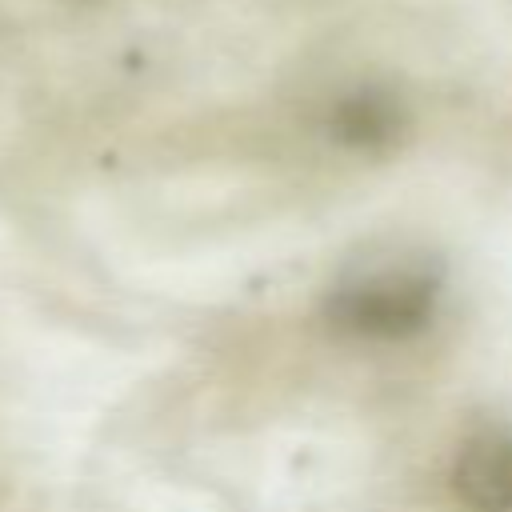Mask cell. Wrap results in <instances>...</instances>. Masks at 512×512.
Instances as JSON below:
<instances>
[{
	"label": "cell",
	"instance_id": "6da1fadb",
	"mask_svg": "<svg viewBox=\"0 0 512 512\" xmlns=\"http://www.w3.org/2000/svg\"><path fill=\"white\" fill-rule=\"evenodd\" d=\"M440 268L424 256H384L352 268L324 300V324L360 344H396L424 332L440 304Z\"/></svg>",
	"mask_w": 512,
	"mask_h": 512
},
{
	"label": "cell",
	"instance_id": "7a4b0ae2",
	"mask_svg": "<svg viewBox=\"0 0 512 512\" xmlns=\"http://www.w3.org/2000/svg\"><path fill=\"white\" fill-rule=\"evenodd\" d=\"M408 128V112L396 92L380 84H364L344 92L328 108V136L348 152H384Z\"/></svg>",
	"mask_w": 512,
	"mask_h": 512
},
{
	"label": "cell",
	"instance_id": "3957f363",
	"mask_svg": "<svg viewBox=\"0 0 512 512\" xmlns=\"http://www.w3.org/2000/svg\"><path fill=\"white\" fill-rule=\"evenodd\" d=\"M452 484L472 512H512V432L472 436L452 464Z\"/></svg>",
	"mask_w": 512,
	"mask_h": 512
}]
</instances>
